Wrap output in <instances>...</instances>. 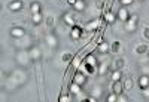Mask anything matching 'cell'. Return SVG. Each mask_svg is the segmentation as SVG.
<instances>
[{
    "instance_id": "obj_32",
    "label": "cell",
    "mask_w": 149,
    "mask_h": 102,
    "mask_svg": "<svg viewBox=\"0 0 149 102\" xmlns=\"http://www.w3.org/2000/svg\"><path fill=\"white\" fill-rule=\"evenodd\" d=\"M146 55H148V58H149V49H148V52H146Z\"/></svg>"
},
{
    "instance_id": "obj_30",
    "label": "cell",
    "mask_w": 149,
    "mask_h": 102,
    "mask_svg": "<svg viewBox=\"0 0 149 102\" xmlns=\"http://www.w3.org/2000/svg\"><path fill=\"white\" fill-rule=\"evenodd\" d=\"M76 2H78V0H67V5L73 8V6H74V3H76Z\"/></svg>"
},
{
    "instance_id": "obj_12",
    "label": "cell",
    "mask_w": 149,
    "mask_h": 102,
    "mask_svg": "<svg viewBox=\"0 0 149 102\" xmlns=\"http://www.w3.org/2000/svg\"><path fill=\"white\" fill-rule=\"evenodd\" d=\"M63 21L69 25V27H74V25H76V22H74V19H73V16H72L70 12H66V14L63 15Z\"/></svg>"
},
{
    "instance_id": "obj_10",
    "label": "cell",
    "mask_w": 149,
    "mask_h": 102,
    "mask_svg": "<svg viewBox=\"0 0 149 102\" xmlns=\"http://www.w3.org/2000/svg\"><path fill=\"white\" fill-rule=\"evenodd\" d=\"M139 87L142 89V90H145V89L149 87V75H140V79H139Z\"/></svg>"
},
{
    "instance_id": "obj_7",
    "label": "cell",
    "mask_w": 149,
    "mask_h": 102,
    "mask_svg": "<svg viewBox=\"0 0 149 102\" xmlns=\"http://www.w3.org/2000/svg\"><path fill=\"white\" fill-rule=\"evenodd\" d=\"M112 92L116 93L118 96H121L124 92V84L121 81H112Z\"/></svg>"
},
{
    "instance_id": "obj_17",
    "label": "cell",
    "mask_w": 149,
    "mask_h": 102,
    "mask_svg": "<svg viewBox=\"0 0 149 102\" xmlns=\"http://www.w3.org/2000/svg\"><path fill=\"white\" fill-rule=\"evenodd\" d=\"M31 22L34 25H39L42 22V14H33L31 15Z\"/></svg>"
},
{
    "instance_id": "obj_33",
    "label": "cell",
    "mask_w": 149,
    "mask_h": 102,
    "mask_svg": "<svg viewBox=\"0 0 149 102\" xmlns=\"http://www.w3.org/2000/svg\"><path fill=\"white\" fill-rule=\"evenodd\" d=\"M139 2H142V0H139Z\"/></svg>"
},
{
    "instance_id": "obj_1",
    "label": "cell",
    "mask_w": 149,
    "mask_h": 102,
    "mask_svg": "<svg viewBox=\"0 0 149 102\" xmlns=\"http://www.w3.org/2000/svg\"><path fill=\"white\" fill-rule=\"evenodd\" d=\"M130 16H131V14L128 12V9H127L125 6H121V8L116 10V18H118L121 22H124V24L130 19Z\"/></svg>"
},
{
    "instance_id": "obj_2",
    "label": "cell",
    "mask_w": 149,
    "mask_h": 102,
    "mask_svg": "<svg viewBox=\"0 0 149 102\" xmlns=\"http://www.w3.org/2000/svg\"><path fill=\"white\" fill-rule=\"evenodd\" d=\"M137 24H139V18H137V15H131L130 19L125 22V28H127V31H130V33L136 31V30H137V27H139Z\"/></svg>"
},
{
    "instance_id": "obj_31",
    "label": "cell",
    "mask_w": 149,
    "mask_h": 102,
    "mask_svg": "<svg viewBox=\"0 0 149 102\" xmlns=\"http://www.w3.org/2000/svg\"><path fill=\"white\" fill-rule=\"evenodd\" d=\"M86 101H91V102H97L98 99H97V98H94V96H90V98H86Z\"/></svg>"
},
{
    "instance_id": "obj_15",
    "label": "cell",
    "mask_w": 149,
    "mask_h": 102,
    "mask_svg": "<svg viewBox=\"0 0 149 102\" xmlns=\"http://www.w3.org/2000/svg\"><path fill=\"white\" fill-rule=\"evenodd\" d=\"M84 67H85V71L88 73L90 75H94V74H95V65H93V64H88V62H84Z\"/></svg>"
},
{
    "instance_id": "obj_8",
    "label": "cell",
    "mask_w": 149,
    "mask_h": 102,
    "mask_svg": "<svg viewBox=\"0 0 149 102\" xmlns=\"http://www.w3.org/2000/svg\"><path fill=\"white\" fill-rule=\"evenodd\" d=\"M22 8H24V3L21 0H14V2L9 3V10H12V12H19Z\"/></svg>"
},
{
    "instance_id": "obj_22",
    "label": "cell",
    "mask_w": 149,
    "mask_h": 102,
    "mask_svg": "<svg viewBox=\"0 0 149 102\" xmlns=\"http://www.w3.org/2000/svg\"><path fill=\"white\" fill-rule=\"evenodd\" d=\"M46 39H48V43H49V44H51V46H54V47H55V46L58 44V43H57V39H55V37H54V36H48V37H46Z\"/></svg>"
},
{
    "instance_id": "obj_24",
    "label": "cell",
    "mask_w": 149,
    "mask_h": 102,
    "mask_svg": "<svg viewBox=\"0 0 149 102\" xmlns=\"http://www.w3.org/2000/svg\"><path fill=\"white\" fill-rule=\"evenodd\" d=\"M133 2H134V0H119L121 6H125V8H128L130 5H133Z\"/></svg>"
},
{
    "instance_id": "obj_4",
    "label": "cell",
    "mask_w": 149,
    "mask_h": 102,
    "mask_svg": "<svg viewBox=\"0 0 149 102\" xmlns=\"http://www.w3.org/2000/svg\"><path fill=\"white\" fill-rule=\"evenodd\" d=\"M73 83H78L79 86L84 87L86 84V75L84 73H81V71H76V73H74V75H73Z\"/></svg>"
},
{
    "instance_id": "obj_25",
    "label": "cell",
    "mask_w": 149,
    "mask_h": 102,
    "mask_svg": "<svg viewBox=\"0 0 149 102\" xmlns=\"http://www.w3.org/2000/svg\"><path fill=\"white\" fill-rule=\"evenodd\" d=\"M110 50H112V52H118V50H119V42H115L113 44H112V47H110Z\"/></svg>"
},
{
    "instance_id": "obj_29",
    "label": "cell",
    "mask_w": 149,
    "mask_h": 102,
    "mask_svg": "<svg viewBox=\"0 0 149 102\" xmlns=\"http://www.w3.org/2000/svg\"><path fill=\"white\" fill-rule=\"evenodd\" d=\"M116 65H118V68H122L124 67V59H116Z\"/></svg>"
},
{
    "instance_id": "obj_5",
    "label": "cell",
    "mask_w": 149,
    "mask_h": 102,
    "mask_svg": "<svg viewBox=\"0 0 149 102\" xmlns=\"http://www.w3.org/2000/svg\"><path fill=\"white\" fill-rule=\"evenodd\" d=\"M24 36H26V30H24L22 27L10 28V37H14V39H22Z\"/></svg>"
},
{
    "instance_id": "obj_16",
    "label": "cell",
    "mask_w": 149,
    "mask_h": 102,
    "mask_svg": "<svg viewBox=\"0 0 149 102\" xmlns=\"http://www.w3.org/2000/svg\"><path fill=\"white\" fill-rule=\"evenodd\" d=\"M112 81H121V79H122V71L121 70H115L113 73H112Z\"/></svg>"
},
{
    "instance_id": "obj_9",
    "label": "cell",
    "mask_w": 149,
    "mask_h": 102,
    "mask_svg": "<svg viewBox=\"0 0 149 102\" xmlns=\"http://www.w3.org/2000/svg\"><path fill=\"white\" fill-rule=\"evenodd\" d=\"M30 12L33 14H42V3L40 2H31L30 3Z\"/></svg>"
},
{
    "instance_id": "obj_27",
    "label": "cell",
    "mask_w": 149,
    "mask_h": 102,
    "mask_svg": "<svg viewBox=\"0 0 149 102\" xmlns=\"http://www.w3.org/2000/svg\"><path fill=\"white\" fill-rule=\"evenodd\" d=\"M143 37L146 40H149V28L146 27V28H143Z\"/></svg>"
},
{
    "instance_id": "obj_26",
    "label": "cell",
    "mask_w": 149,
    "mask_h": 102,
    "mask_svg": "<svg viewBox=\"0 0 149 102\" xmlns=\"http://www.w3.org/2000/svg\"><path fill=\"white\" fill-rule=\"evenodd\" d=\"M70 99H72V98H70L69 95H63V96H61V98H60L58 101H60V102H69Z\"/></svg>"
},
{
    "instance_id": "obj_19",
    "label": "cell",
    "mask_w": 149,
    "mask_h": 102,
    "mask_svg": "<svg viewBox=\"0 0 149 102\" xmlns=\"http://www.w3.org/2000/svg\"><path fill=\"white\" fill-rule=\"evenodd\" d=\"M133 89V79H125V81H124V90H131Z\"/></svg>"
},
{
    "instance_id": "obj_21",
    "label": "cell",
    "mask_w": 149,
    "mask_h": 102,
    "mask_svg": "<svg viewBox=\"0 0 149 102\" xmlns=\"http://www.w3.org/2000/svg\"><path fill=\"white\" fill-rule=\"evenodd\" d=\"M106 102H118V95L112 92V93L106 98Z\"/></svg>"
},
{
    "instance_id": "obj_13",
    "label": "cell",
    "mask_w": 149,
    "mask_h": 102,
    "mask_svg": "<svg viewBox=\"0 0 149 102\" xmlns=\"http://www.w3.org/2000/svg\"><path fill=\"white\" fill-rule=\"evenodd\" d=\"M73 9L76 10V12H84L86 9V3H85V0H78L76 3H74Z\"/></svg>"
},
{
    "instance_id": "obj_23",
    "label": "cell",
    "mask_w": 149,
    "mask_h": 102,
    "mask_svg": "<svg viewBox=\"0 0 149 102\" xmlns=\"http://www.w3.org/2000/svg\"><path fill=\"white\" fill-rule=\"evenodd\" d=\"M73 59V55L72 53H64L63 56H61V61H63V62H70Z\"/></svg>"
},
{
    "instance_id": "obj_11",
    "label": "cell",
    "mask_w": 149,
    "mask_h": 102,
    "mask_svg": "<svg viewBox=\"0 0 149 102\" xmlns=\"http://www.w3.org/2000/svg\"><path fill=\"white\" fill-rule=\"evenodd\" d=\"M69 90H70V95H79L82 92V86H79L78 83H73L69 86Z\"/></svg>"
},
{
    "instance_id": "obj_6",
    "label": "cell",
    "mask_w": 149,
    "mask_h": 102,
    "mask_svg": "<svg viewBox=\"0 0 149 102\" xmlns=\"http://www.w3.org/2000/svg\"><path fill=\"white\" fill-rule=\"evenodd\" d=\"M70 37H72V40H78L82 37V28L78 27V25H74V27H72L70 30Z\"/></svg>"
},
{
    "instance_id": "obj_28",
    "label": "cell",
    "mask_w": 149,
    "mask_h": 102,
    "mask_svg": "<svg viewBox=\"0 0 149 102\" xmlns=\"http://www.w3.org/2000/svg\"><path fill=\"white\" fill-rule=\"evenodd\" d=\"M95 27H97V21H93L91 24H88V30H90V28H91V30H94Z\"/></svg>"
},
{
    "instance_id": "obj_18",
    "label": "cell",
    "mask_w": 149,
    "mask_h": 102,
    "mask_svg": "<svg viewBox=\"0 0 149 102\" xmlns=\"http://www.w3.org/2000/svg\"><path fill=\"white\" fill-rule=\"evenodd\" d=\"M148 46L146 44H139L137 47H136V53H137V55H143V53H146L148 52Z\"/></svg>"
},
{
    "instance_id": "obj_14",
    "label": "cell",
    "mask_w": 149,
    "mask_h": 102,
    "mask_svg": "<svg viewBox=\"0 0 149 102\" xmlns=\"http://www.w3.org/2000/svg\"><path fill=\"white\" fill-rule=\"evenodd\" d=\"M116 19H118V18H116V14H113V12H107V14L104 15V21H106L107 24H113Z\"/></svg>"
},
{
    "instance_id": "obj_3",
    "label": "cell",
    "mask_w": 149,
    "mask_h": 102,
    "mask_svg": "<svg viewBox=\"0 0 149 102\" xmlns=\"http://www.w3.org/2000/svg\"><path fill=\"white\" fill-rule=\"evenodd\" d=\"M95 50H97V53H100V55H106V53L110 52V46H109V43L106 40H100Z\"/></svg>"
},
{
    "instance_id": "obj_20",
    "label": "cell",
    "mask_w": 149,
    "mask_h": 102,
    "mask_svg": "<svg viewBox=\"0 0 149 102\" xmlns=\"http://www.w3.org/2000/svg\"><path fill=\"white\" fill-rule=\"evenodd\" d=\"M84 62H88V64H93V65H97V59H95L94 55H86L85 59H84Z\"/></svg>"
}]
</instances>
